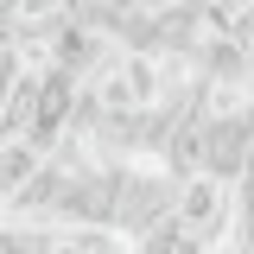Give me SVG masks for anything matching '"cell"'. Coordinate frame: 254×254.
Here are the masks:
<instances>
[{"label":"cell","mask_w":254,"mask_h":254,"mask_svg":"<svg viewBox=\"0 0 254 254\" xmlns=\"http://www.w3.org/2000/svg\"><path fill=\"white\" fill-rule=\"evenodd\" d=\"M222 210H229V203H222V178H216V172H197V178H185V190H178V210H172V216H178L190 235L203 242V235H216Z\"/></svg>","instance_id":"6da1fadb"},{"label":"cell","mask_w":254,"mask_h":254,"mask_svg":"<svg viewBox=\"0 0 254 254\" xmlns=\"http://www.w3.org/2000/svg\"><path fill=\"white\" fill-rule=\"evenodd\" d=\"M38 172H45V165H38V146L26 140V146H13V153L0 159V190H19L26 178H38Z\"/></svg>","instance_id":"7a4b0ae2"},{"label":"cell","mask_w":254,"mask_h":254,"mask_svg":"<svg viewBox=\"0 0 254 254\" xmlns=\"http://www.w3.org/2000/svg\"><path fill=\"white\" fill-rule=\"evenodd\" d=\"M13 89H19V83H13V58L0 51V115H6V102H13Z\"/></svg>","instance_id":"3957f363"}]
</instances>
